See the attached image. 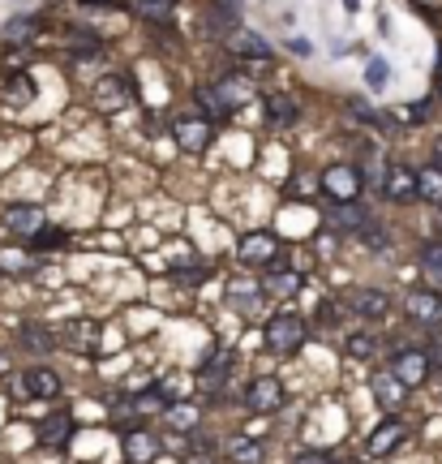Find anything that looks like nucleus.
Listing matches in <instances>:
<instances>
[{
    "mask_svg": "<svg viewBox=\"0 0 442 464\" xmlns=\"http://www.w3.org/2000/svg\"><path fill=\"white\" fill-rule=\"evenodd\" d=\"M249 95H254V86H249L245 78H224V82L202 86V91H197V100H202V108H211L215 116L236 112L241 103H249Z\"/></svg>",
    "mask_w": 442,
    "mask_h": 464,
    "instance_id": "1",
    "label": "nucleus"
},
{
    "mask_svg": "<svg viewBox=\"0 0 442 464\" xmlns=\"http://www.w3.org/2000/svg\"><path fill=\"white\" fill-rule=\"evenodd\" d=\"M360 185H365V177H360V168H352V164H331L327 172H322V194H327L335 207L357 202Z\"/></svg>",
    "mask_w": 442,
    "mask_h": 464,
    "instance_id": "2",
    "label": "nucleus"
},
{
    "mask_svg": "<svg viewBox=\"0 0 442 464\" xmlns=\"http://www.w3.org/2000/svg\"><path fill=\"white\" fill-rule=\"evenodd\" d=\"M301 344H305V318L301 314H275L271 323H266V348L271 353H301Z\"/></svg>",
    "mask_w": 442,
    "mask_h": 464,
    "instance_id": "3",
    "label": "nucleus"
},
{
    "mask_svg": "<svg viewBox=\"0 0 442 464\" xmlns=\"http://www.w3.org/2000/svg\"><path fill=\"white\" fill-rule=\"evenodd\" d=\"M429 365H434L429 348H399L391 357V374L404 382V387H421V382L429 379Z\"/></svg>",
    "mask_w": 442,
    "mask_h": 464,
    "instance_id": "4",
    "label": "nucleus"
},
{
    "mask_svg": "<svg viewBox=\"0 0 442 464\" xmlns=\"http://www.w3.org/2000/svg\"><path fill=\"white\" fill-rule=\"evenodd\" d=\"M17 396L26 400H52L61 396V379H56V370H48V365H31V370H22L14 379Z\"/></svg>",
    "mask_w": 442,
    "mask_h": 464,
    "instance_id": "5",
    "label": "nucleus"
},
{
    "mask_svg": "<svg viewBox=\"0 0 442 464\" xmlns=\"http://www.w3.org/2000/svg\"><path fill=\"white\" fill-rule=\"evenodd\" d=\"M236 258L245 266H275L279 258V237L275 232H249L241 249H236Z\"/></svg>",
    "mask_w": 442,
    "mask_h": 464,
    "instance_id": "6",
    "label": "nucleus"
},
{
    "mask_svg": "<svg viewBox=\"0 0 442 464\" xmlns=\"http://www.w3.org/2000/svg\"><path fill=\"white\" fill-rule=\"evenodd\" d=\"M245 404H249V413H275V409H283V382L271 379V374L254 379L245 387Z\"/></svg>",
    "mask_w": 442,
    "mask_h": 464,
    "instance_id": "7",
    "label": "nucleus"
},
{
    "mask_svg": "<svg viewBox=\"0 0 442 464\" xmlns=\"http://www.w3.org/2000/svg\"><path fill=\"white\" fill-rule=\"evenodd\" d=\"M211 121H202V116H180L177 125H172V138L180 142V150H189V155H197V150H207V142H211Z\"/></svg>",
    "mask_w": 442,
    "mask_h": 464,
    "instance_id": "8",
    "label": "nucleus"
},
{
    "mask_svg": "<svg viewBox=\"0 0 442 464\" xmlns=\"http://www.w3.org/2000/svg\"><path fill=\"white\" fill-rule=\"evenodd\" d=\"M404 314H408L412 323H438L442 318V293H434V288H408Z\"/></svg>",
    "mask_w": 442,
    "mask_h": 464,
    "instance_id": "9",
    "label": "nucleus"
},
{
    "mask_svg": "<svg viewBox=\"0 0 442 464\" xmlns=\"http://www.w3.org/2000/svg\"><path fill=\"white\" fill-rule=\"evenodd\" d=\"M130 100H133V91L120 73H108V78H99L95 82V108L99 112H120Z\"/></svg>",
    "mask_w": 442,
    "mask_h": 464,
    "instance_id": "10",
    "label": "nucleus"
},
{
    "mask_svg": "<svg viewBox=\"0 0 442 464\" xmlns=\"http://www.w3.org/2000/svg\"><path fill=\"white\" fill-rule=\"evenodd\" d=\"M5 228H9V232H22V237H39V232L48 228V219H43V207H31V202H14V207L5 211Z\"/></svg>",
    "mask_w": 442,
    "mask_h": 464,
    "instance_id": "11",
    "label": "nucleus"
},
{
    "mask_svg": "<svg viewBox=\"0 0 442 464\" xmlns=\"http://www.w3.org/2000/svg\"><path fill=\"white\" fill-rule=\"evenodd\" d=\"M348 310L360 318H387L391 314V293L387 288H357L348 297Z\"/></svg>",
    "mask_w": 442,
    "mask_h": 464,
    "instance_id": "12",
    "label": "nucleus"
},
{
    "mask_svg": "<svg viewBox=\"0 0 442 464\" xmlns=\"http://www.w3.org/2000/svg\"><path fill=\"white\" fill-rule=\"evenodd\" d=\"M382 194H387L391 202H417V198H421V185H417V168L395 164L391 172H387V185H382Z\"/></svg>",
    "mask_w": 442,
    "mask_h": 464,
    "instance_id": "13",
    "label": "nucleus"
},
{
    "mask_svg": "<svg viewBox=\"0 0 442 464\" xmlns=\"http://www.w3.org/2000/svg\"><path fill=\"white\" fill-rule=\"evenodd\" d=\"M404 443V421L399 417H387L382 426H378L374 434H370V443H365V451L374 456V460H382V456H391L395 448Z\"/></svg>",
    "mask_w": 442,
    "mask_h": 464,
    "instance_id": "14",
    "label": "nucleus"
},
{
    "mask_svg": "<svg viewBox=\"0 0 442 464\" xmlns=\"http://www.w3.org/2000/svg\"><path fill=\"white\" fill-rule=\"evenodd\" d=\"M39 26H43V22H39L34 14L9 17V22H5V44H9V48H26L34 34H39Z\"/></svg>",
    "mask_w": 442,
    "mask_h": 464,
    "instance_id": "15",
    "label": "nucleus"
},
{
    "mask_svg": "<svg viewBox=\"0 0 442 464\" xmlns=\"http://www.w3.org/2000/svg\"><path fill=\"white\" fill-rule=\"evenodd\" d=\"M228 353H211V357H207V362L197 365V382H202V392H219V387H224V379H228Z\"/></svg>",
    "mask_w": 442,
    "mask_h": 464,
    "instance_id": "16",
    "label": "nucleus"
},
{
    "mask_svg": "<svg viewBox=\"0 0 442 464\" xmlns=\"http://www.w3.org/2000/svg\"><path fill=\"white\" fill-rule=\"evenodd\" d=\"M374 400L382 404V409H391V413H395V409L408 400V387L395 379V374H378V379H374Z\"/></svg>",
    "mask_w": 442,
    "mask_h": 464,
    "instance_id": "17",
    "label": "nucleus"
},
{
    "mask_svg": "<svg viewBox=\"0 0 442 464\" xmlns=\"http://www.w3.org/2000/svg\"><path fill=\"white\" fill-rule=\"evenodd\" d=\"M224 456H228L232 464H263L266 460V451H263V443L258 439H228V448H224Z\"/></svg>",
    "mask_w": 442,
    "mask_h": 464,
    "instance_id": "18",
    "label": "nucleus"
},
{
    "mask_svg": "<svg viewBox=\"0 0 442 464\" xmlns=\"http://www.w3.org/2000/svg\"><path fill=\"white\" fill-rule=\"evenodd\" d=\"M421 276L434 293H442V241H426L421 246Z\"/></svg>",
    "mask_w": 442,
    "mask_h": 464,
    "instance_id": "19",
    "label": "nucleus"
},
{
    "mask_svg": "<svg viewBox=\"0 0 442 464\" xmlns=\"http://www.w3.org/2000/svg\"><path fill=\"white\" fill-rule=\"evenodd\" d=\"M228 44L236 56H249V61H266V56H271V48H266V39L258 31H236Z\"/></svg>",
    "mask_w": 442,
    "mask_h": 464,
    "instance_id": "20",
    "label": "nucleus"
},
{
    "mask_svg": "<svg viewBox=\"0 0 442 464\" xmlns=\"http://www.w3.org/2000/svg\"><path fill=\"white\" fill-rule=\"evenodd\" d=\"M125 456H130L133 464H147V460L159 456V443H155L147 430H130L125 434Z\"/></svg>",
    "mask_w": 442,
    "mask_h": 464,
    "instance_id": "21",
    "label": "nucleus"
},
{
    "mask_svg": "<svg viewBox=\"0 0 442 464\" xmlns=\"http://www.w3.org/2000/svg\"><path fill=\"white\" fill-rule=\"evenodd\" d=\"M266 121L296 125V121H301V108H296V100H288V95H266Z\"/></svg>",
    "mask_w": 442,
    "mask_h": 464,
    "instance_id": "22",
    "label": "nucleus"
},
{
    "mask_svg": "<svg viewBox=\"0 0 442 464\" xmlns=\"http://www.w3.org/2000/svg\"><path fill=\"white\" fill-rule=\"evenodd\" d=\"M417 185H421V202H434V207H442V168L429 164L417 172Z\"/></svg>",
    "mask_w": 442,
    "mask_h": 464,
    "instance_id": "23",
    "label": "nucleus"
},
{
    "mask_svg": "<svg viewBox=\"0 0 442 464\" xmlns=\"http://www.w3.org/2000/svg\"><path fill=\"white\" fill-rule=\"evenodd\" d=\"M331 219H335V224H340V228H352V232H360L365 228V224H370V211H365V207H360V202H344V207H335V211H331Z\"/></svg>",
    "mask_w": 442,
    "mask_h": 464,
    "instance_id": "24",
    "label": "nucleus"
},
{
    "mask_svg": "<svg viewBox=\"0 0 442 464\" xmlns=\"http://www.w3.org/2000/svg\"><path fill=\"white\" fill-rule=\"evenodd\" d=\"M228 301L236 305V310H254L258 301H263V284H254V280H236L228 288Z\"/></svg>",
    "mask_w": 442,
    "mask_h": 464,
    "instance_id": "25",
    "label": "nucleus"
},
{
    "mask_svg": "<svg viewBox=\"0 0 442 464\" xmlns=\"http://www.w3.org/2000/svg\"><path fill=\"white\" fill-rule=\"evenodd\" d=\"M69 430H73V426H69V417H65V413H56V417H48V421L39 426V439H43L48 448H61V443L69 439Z\"/></svg>",
    "mask_w": 442,
    "mask_h": 464,
    "instance_id": "26",
    "label": "nucleus"
},
{
    "mask_svg": "<svg viewBox=\"0 0 442 464\" xmlns=\"http://www.w3.org/2000/svg\"><path fill=\"white\" fill-rule=\"evenodd\" d=\"M263 288L266 293H275V297H293L296 288H301V276H296V271H271Z\"/></svg>",
    "mask_w": 442,
    "mask_h": 464,
    "instance_id": "27",
    "label": "nucleus"
},
{
    "mask_svg": "<svg viewBox=\"0 0 442 464\" xmlns=\"http://www.w3.org/2000/svg\"><path fill=\"white\" fill-rule=\"evenodd\" d=\"M344 353L352 357V362H374V357H378V340H374V335H365V332H360V335H348Z\"/></svg>",
    "mask_w": 442,
    "mask_h": 464,
    "instance_id": "28",
    "label": "nucleus"
},
{
    "mask_svg": "<svg viewBox=\"0 0 442 464\" xmlns=\"http://www.w3.org/2000/svg\"><path fill=\"white\" fill-rule=\"evenodd\" d=\"M69 344H78V348H86V353H95V348H99L95 323H69Z\"/></svg>",
    "mask_w": 442,
    "mask_h": 464,
    "instance_id": "29",
    "label": "nucleus"
},
{
    "mask_svg": "<svg viewBox=\"0 0 442 464\" xmlns=\"http://www.w3.org/2000/svg\"><path fill=\"white\" fill-rule=\"evenodd\" d=\"M360 241H365L370 249H378V254H387V249H391V232L382 228L378 219H370V224L360 228Z\"/></svg>",
    "mask_w": 442,
    "mask_h": 464,
    "instance_id": "30",
    "label": "nucleus"
},
{
    "mask_svg": "<svg viewBox=\"0 0 442 464\" xmlns=\"http://www.w3.org/2000/svg\"><path fill=\"white\" fill-rule=\"evenodd\" d=\"M22 340H26V348H34V353H48L52 348V332L39 327V323H22Z\"/></svg>",
    "mask_w": 442,
    "mask_h": 464,
    "instance_id": "31",
    "label": "nucleus"
},
{
    "mask_svg": "<svg viewBox=\"0 0 442 464\" xmlns=\"http://www.w3.org/2000/svg\"><path fill=\"white\" fill-rule=\"evenodd\" d=\"M69 52H73V56H82V61H91V56H103V44H99L95 34H73V39H69Z\"/></svg>",
    "mask_w": 442,
    "mask_h": 464,
    "instance_id": "32",
    "label": "nucleus"
},
{
    "mask_svg": "<svg viewBox=\"0 0 442 464\" xmlns=\"http://www.w3.org/2000/svg\"><path fill=\"white\" fill-rule=\"evenodd\" d=\"M207 26H211V34H228V39H232L236 31H241V26H236V14H232V9H219V14L211 9Z\"/></svg>",
    "mask_w": 442,
    "mask_h": 464,
    "instance_id": "33",
    "label": "nucleus"
},
{
    "mask_svg": "<svg viewBox=\"0 0 442 464\" xmlns=\"http://www.w3.org/2000/svg\"><path fill=\"white\" fill-rule=\"evenodd\" d=\"M172 5L177 0H133V9H142V17H155V22H164L172 14Z\"/></svg>",
    "mask_w": 442,
    "mask_h": 464,
    "instance_id": "34",
    "label": "nucleus"
},
{
    "mask_svg": "<svg viewBox=\"0 0 442 464\" xmlns=\"http://www.w3.org/2000/svg\"><path fill=\"white\" fill-rule=\"evenodd\" d=\"M365 82L374 86V91H382V86L391 82V69H387V61H370V69H365Z\"/></svg>",
    "mask_w": 442,
    "mask_h": 464,
    "instance_id": "35",
    "label": "nucleus"
},
{
    "mask_svg": "<svg viewBox=\"0 0 442 464\" xmlns=\"http://www.w3.org/2000/svg\"><path fill=\"white\" fill-rule=\"evenodd\" d=\"M5 100H9V103H26V100H31V86H26V78H9V82H5Z\"/></svg>",
    "mask_w": 442,
    "mask_h": 464,
    "instance_id": "36",
    "label": "nucleus"
},
{
    "mask_svg": "<svg viewBox=\"0 0 442 464\" xmlns=\"http://www.w3.org/2000/svg\"><path fill=\"white\" fill-rule=\"evenodd\" d=\"M168 417L177 421L180 430H194V421H197V413H194V409H189V404H185V409H172V413H168Z\"/></svg>",
    "mask_w": 442,
    "mask_h": 464,
    "instance_id": "37",
    "label": "nucleus"
},
{
    "mask_svg": "<svg viewBox=\"0 0 442 464\" xmlns=\"http://www.w3.org/2000/svg\"><path fill=\"white\" fill-rule=\"evenodd\" d=\"M61 241H65V237H61V232H52V228H43L39 237H34V246L39 249H52V246H61Z\"/></svg>",
    "mask_w": 442,
    "mask_h": 464,
    "instance_id": "38",
    "label": "nucleus"
},
{
    "mask_svg": "<svg viewBox=\"0 0 442 464\" xmlns=\"http://www.w3.org/2000/svg\"><path fill=\"white\" fill-rule=\"evenodd\" d=\"M426 112H429V103H408V108H399L404 121H426Z\"/></svg>",
    "mask_w": 442,
    "mask_h": 464,
    "instance_id": "39",
    "label": "nucleus"
},
{
    "mask_svg": "<svg viewBox=\"0 0 442 464\" xmlns=\"http://www.w3.org/2000/svg\"><path fill=\"white\" fill-rule=\"evenodd\" d=\"M293 464H331V456L327 451H301Z\"/></svg>",
    "mask_w": 442,
    "mask_h": 464,
    "instance_id": "40",
    "label": "nucleus"
},
{
    "mask_svg": "<svg viewBox=\"0 0 442 464\" xmlns=\"http://www.w3.org/2000/svg\"><path fill=\"white\" fill-rule=\"evenodd\" d=\"M185 464H215V460H211V456H202V451H197V456H189Z\"/></svg>",
    "mask_w": 442,
    "mask_h": 464,
    "instance_id": "41",
    "label": "nucleus"
},
{
    "mask_svg": "<svg viewBox=\"0 0 442 464\" xmlns=\"http://www.w3.org/2000/svg\"><path fill=\"white\" fill-rule=\"evenodd\" d=\"M434 164L442 168V138H438V142H434Z\"/></svg>",
    "mask_w": 442,
    "mask_h": 464,
    "instance_id": "42",
    "label": "nucleus"
},
{
    "mask_svg": "<svg viewBox=\"0 0 442 464\" xmlns=\"http://www.w3.org/2000/svg\"><path fill=\"white\" fill-rule=\"evenodd\" d=\"M357 5H360V0H344V9H348V14H357Z\"/></svg>",
    "mask_w": 442,
    "mask_h": 464,
    "instance_id": "43",
    "label": "nucleus"
},
{
    "mask_svg": "<svg viewBox=\"0 0 442 464\" xmlns=\"http://www.w3.org/2000/svg\"><path fill=\"white\" fill-rule=\"evenodd\" d=\"M438 224H442V207H438Z\"/></svg>",
    "mask_w": 442,
    "mask_h": 464,
    "instance_id": "44",
    "label": "nucleus"
}]
</instances>
